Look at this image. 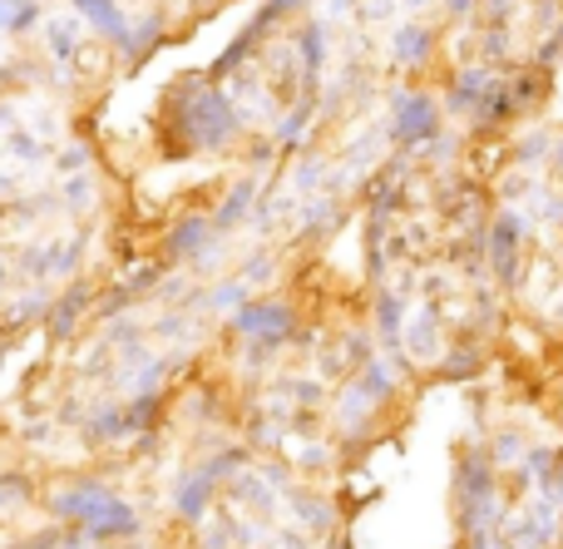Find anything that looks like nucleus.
<instances>
[{"label":"nucleus","instance_id":"nucleus-1","mask_svg":"<svg viewBox=\"0 0 563 549\" xmlns=\"http://www.w3.org/2000/svg\"><path fill=\"white\" fill-rule=\"evenodd\" d=\"M65 510H85V520L95 525V530H134V520H129L124 505H114L109 495H95V491L69 495Z\"/></svg>","mask_w":563,"mask_h":549}]
</instances>
